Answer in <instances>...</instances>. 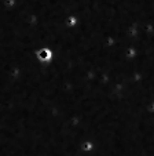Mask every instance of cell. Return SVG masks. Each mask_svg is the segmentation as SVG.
Wrapping results in <instances>:
<instances>
[]
</instances>
